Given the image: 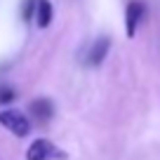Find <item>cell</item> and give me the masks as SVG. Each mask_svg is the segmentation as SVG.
I'll return each mask as SVG.
<instances>
[{"label": "cell", "instance_id": "cell-1", "mask_svg": "<svg viewBox=\"0 0 160 160\" xmlns=\"http://www.w3.org/2000/svg\"><path fill=\"white\" fill-rule=\"evenodd\" d=\"M0 125L10 130L14 137H28L31 134V120L17 108H2L0 111Z\"/></svg>", "mask_w": 160, "mask_h": 160}, {"label": "cell", "instance_id": "cell-2", "mask_svg": "<svg viewBox=\"0 0 160 160\" xmlns=\"http://www.w3.org/2000/svg\"><path fill=\"white\" fill-rule=\"evenodd\" d=\"M66 153L54 146L50 139H35L26 148V160H64Z\"/></svg>", "mask_w": 160, "mask_h": 160}, {"label": "cell", "instance_id": "cell-3", "mask_svg": "<svg viewBox=\"0 0 160 160\" xmlns=\"http://www.w3.org/2000/svg\"><path fill=\"white\" fill-rule=\"evenodd\" d=\"M146 12H148V7H146L144 0H132L130 5L125 7V33H127V38H134L137 35L139 24L144 21Z\"/></svg>", "mask_w": 160, "mask_h": 160}, {"label": "cell", "instance_id": "cell-4", "mask_svg": "<svg viewBox=\"0 0 160 160\" xmlns=\"http://www.w3.org/2000/svg\"><path fill=\"white\" fill-rule=\"evenodd\" d=\"M111 50V38L108 35H101V38H97L94 42H92L90 52H87V66H101L106 59V54H108Z\"/></svg>", "mask_w": 160, "mask_h": 160}, {"label": "cell", "instance_id": "cell-5", "mask_svg": "<svg viewBox=\"0 0 160 160\" xmlns=\"http://www.w3.org/2000/svg\"><path fill=\"white\" fill-rule=\"evenodd\" d=\"M28 113L35 115L40 122H47V120L54 118V101L47 99V97H40V99H33L28 104Z\"/></svg>", "mask_w": 160, "mask_h": 160}, {"label": "cell", "instance_id": "cell-6", "mask_svg": "<svg viewBox=\"0 0 160 160\" xmlns=\"http://www.w3.org/2000/svg\"><path fill=\"white\" fill-rule=\"evenodd\" d=\"M35 24H38V28H47V26L52 24V19H54V7H52L50 0H35Z\"/></svg>", "mask_w": 160, "mask_h": 160}, {"label": "cell", "instance_id": "cell-7", "mask_svg": "<svg viewBox=\"0 0 160 160\" xmlns=\"http://www.w3.org/2000/svg\"><path fill=\"white\" fill-rule=\"evenodd\" d=\"M14 99H17V92L12 90V87H7V85L0 87V104H2V106H5V104H12Z\"/></svg>", "mask_w": 160, "mask_h": 160}]
</instances>
